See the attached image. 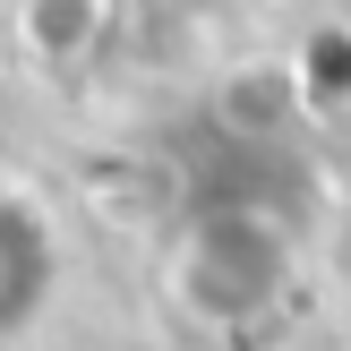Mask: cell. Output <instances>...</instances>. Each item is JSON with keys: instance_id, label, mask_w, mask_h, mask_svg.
Here are the masks:
<instances>
[{"instance_id": "6da1fadb", "label": "cell", "mask_w": 351, "mask_h": 351, "mask_svg": "<svg viewBox=\"0 0 351 351\" xmlns=\"http://www.w3.org/2000/svg\"><path fill=\"white\" fill-rule=\"evenodd\" d=\"M266 232H274V223H257L249 206H223V215H206L197 232L180 240V300H197L206 326H240L274 291L283 266H249V257H240V249H257Z\"/></svg>"}, {"instance_id": "7a4b0ae2", "label": "cell", "mask_w": 351, "mask_h": 351, "mask_svg": "<svg viewBox=\"0 0 351 351\" xmlns=\"http://www.w3.org/2000/svg\"><path fill=\"white\" fill-rule=\"evenodd\" d=\"M51 291H60V232L43 223L34 197H9L0 189V343L26 335Z\"/></svg>"}, {"instance_id": "3957f363", "label": "cell", "mask_w": 351, "mask_h": 351, "mask_svg": "<svg viewBox=\"0 0 351 351\" xmlns=\"http://www.w3.org/2000/svg\"><path fill=\"white\" fill-rule=\"evenodd\" d=\"M317 266L335 283V300L351 308V171L326 189V215H317Z\"/></svg>"}]
</instances>
